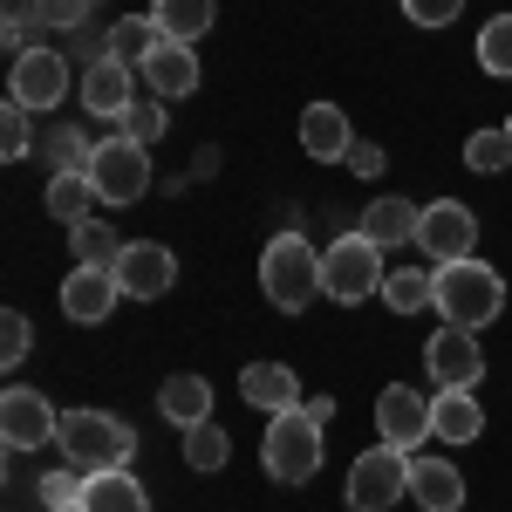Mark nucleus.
I'll return each instance as SVG.
<instances>
[{
    "instance_id": "1",
    "label": "nucleus",
    "mask_w": 512,
    "mask_h": 512,
    "mask_svg": "<svg viewBox=\"0 0 512 512\" xmlns=\"http://www.w3.org/2000/svg\"><path fill=\"white\" fill-rule=\"evenodd\" d=\"M62 458L76 465V472H130V451H137V431L110 417V410H62Z\"/></svg>"
},
{
    "instance_id": "2",
    "label": "nucleus",
    "mask_w": 512,
    "mask_h": 512,
    "mask_svg": "<svg viewBox=\"0 0 512 512\" xmlns=\"http://www.w3.org/2000/svg\"><path fill=\"white\" fill-rule=\"evenodd\" d=\"M260 294L274 301L280 315L315 308V294H321V253H315V239H301V233L267 239V253H260Z\"/></svg>"
},
{
    "instance_id": "3",
    "label": "nucleus",
    "mask_w": 512,
    "mask_h": 512,
    "mask_svg": "<svg viewBox=\"0 0 512 512\" xmlns=\"http://www.w3.org/2000/svg\"><path fill=\"white\" fill-rule=\"evenodd\" d=\"M444 321L458 328H485V321L506 315V280L492 274L485 260H444L437 267V301H431Z\"/></svg>"
},
{
    "instance_id": "4",
    "label": "nucleus",
    "mask_w": 512,
    "mask_h": 512,
    "mask_svg": "<svg viewBox=\"0 0 512 512\" xmlns=\"http://www.w3.org/2000/svg\"><path fill=\"white\" fill-rule=\"evenodd\" d=\"M383 246L369 233H342L335 246H321V301H369V294H383Z\"/></svg>"
},
{
    "instance_id": "5",
    "label": "nucleus",
    "mask_w": 512,
    "mask_h": 512,
    "mask_svg": "<svg viewBox=\"0 0 512 512\" xmlns=\"http://www.w3.org/2000/svg\"><path fill=\"white\" fill-rule=\"evenodd\" d=\"M260 458H267V478H280V485H301V478L321 472V424L308 417V403L301 410H280L274 424H267Z\"/></svg>"
},
{
    "instance_id": "6",
    "label": "nucleus",
    "mask_w": 512,
    "mask_h": 512,
    "mask_svg": "<svg viewBox=\"0 0 512 512\" xmlns=\"http://www.w3.org/2000/svg\"><path fill=\"white\" fill-rule=\"evenodd\" d=\"M89 178H96V192L103 205H137V198L151 192V151L137 144V137H103L96 144V164H89Z\"/></svg>"
},
{
    "instance_id": "7",
    "label": "nucleus",
    "mask_w": 512,
    "mask_h": 512,
    "mask_svg": "<svg viewBox=\"0 0 512 512\" xmlns=\"http://www.w3.org/2000/svg\"><path fill=\"white\" fill-rule=\"evenodd\" d=\"M403 492H410V451L376 444V451H362L349 465V506L355 512H390Z\"/></svg>"
},
{
    "instance_id": "8",
    "label": "nucleus",
    "mask_w": 512,
    "mask_h": 512,
    "mask_svg": "<svg viewBox=\"0 0 512 512\" xmlns=\"http://www.w3.org/2000/svg\"><path fill=\"white\" fill-rule=\"evenodd\" d=\"M424 369H431L437 390H478V376H485L478 328H458V321H444V328L431 335V349H424Z\"/></svg>"
},
{
    "instance_id": "9",
    "label": "nucleus",
    "mask_w": 512,
    "mask_h": 512,
    "mask_svg": "<svg viewBox=\"0 0 512 512\" xmlns=\"http://www.w3.org/2000/svg\"><path fill=\"white\" fill-rule=\"evenodd\" d=\"M417 246H424V260H472L478 253V219L472 205H458V198H431L424 205V226H417Z\"/></svg>"
},
{
    "instance_id": "10",
    "label": "nucleus",
    "mask_w": 512,
    "mask_h": 512,
    "mask_svg": "<svg viewBox=\"0 0 512 512\" xmlns=\"http://www.w3.org/2000/svg\"><path fill=\"white\" fill-rule=\"evenodd\" d=\"M62 431V410L48 403L41 390H14L0 396V437H7V451H41V444H55Z\"/></svg>"
},
{
    "instance_id": "11",
    "label": "nucleus",
    "mask_w": 512,
    "mask_h": 512,
    "mask_svg": "<svg viewBox=\"0 0 512 512\" xmlns=\"http://www.w3.org/2000/svg\"><path fill=\"white\" fill-rule=\"evenodd\" d=\"M7 103H21V110H55L62 96H69V55H55V48H28V55H14V76H7Z\"/></svg>"
},
{
    "instance_id": "12",
    "label": "nucleus",
    "mask_w": 512,
    "mask_h": 512,
    "mask_svg": "<svg viewBox=\"0 0 512 512\" xmlns=\"http://www.w3.org/2000/svg\"><path fill=\"white\" fill-rule=\"evenodd\" d=\"M110 274H117V287L130 301H158V294H171V280H178V260H171V246H158V239H130Z\"/></svg>"
},
{
    "instance_id": "13",
    "label": "nucleus",
    "mask_w": 512,
    "mask_h": 512,
    "mask_svg": "<svg viewBox=\"0 0 512 512\" xmlns=\"http://www.w3.org/2000/svg\"><path fill=\"white\" fill-rule=\"evenodd\" d=\"M376 431L396 451H424V437H431V403H424V390L390 383V390L376 396Z\"/></svg>"
},
{
    "instance_id": "14",
    "label": "nucleus",
    "mask_w": 512,
    "mask_h": 512,
    "mask_svg": "<svg viewBox=\"0 0 512 512\" xmlns=\"http://www.w3.org/2000/svg\"><path fill=\"white\" fill-rule=\"evenodd\" d=\"M82 103H89V117L123 123V110L137 103V69H130V62H117V55L89 62V69H82Z\"/></svg>"
},
{
    "instance_id": "15",
    "label": "nucleus",
    "mask_w": 512,
    "mask_h": 512,
    "mask_svg": "<svg viewBox=\"0 0 512 512\" xmlns=\"http://www.w3.org/2000/svg\"><path fill=\"white\" fill-rule=\"evenodd\" d=\"M123 301V287L110 267H76V274L62 280V315L82 321V328H96V321H110V308Z\"/></svg>"
},
{
    "instance_id": "16",
    "label": "nucleus",
    "mask_w": 512,
    "mask_h": 512,
    "mask_svg": "<svg viewBox=\"0 0 512 512\" xmlns=\"http://www.w3.org/2000/svg\"><path fill=\"white\" fill-rule=\"evenodd\" d=\"M239 396H246L253 410H267V417L308 403V396H301V376H294L287 362H246V369H239Z\"/></svg>"
},
{
    "instance_id": "17",
    "label": "nucleus",
    "mask_w": 512,
    "mask_h": 512,
    "mask_svg": "<svg viewBox=\"0 0 512 512\" xmlns=\"http://www.w3.org/2000/svg\"><path fill=\"white\" fill-rule=\"evenodd\" d=\"M410 499L424 512H458L465 506V472L451 465V458H424V451H410Z\"/></svg>"
},
{
    "instance_id": "18",
    "label": "nucleus",
    "mask_w": 512,
    "mask_h": 512,
    "mask_svg": "<svg viewBox=\"0 0 512 512\" xmlns=\"http://www.w3.org/2000/svg\"><path fill=\"white\" fill-rule=\"evenodd\" d=\"M137 76L151 82V96H164V103H171V96H192V89H198L192 41H158V48H151V62H144Z\"/></svg>"
},
{
    "instance_id": "19",
    "label": "nucleus",
    "mask_w": 512,
    "mask_h": 512,
    "mask_svg": "<svg viewBox=\"0 0 512 512\" xmlns=\"http://www.w3.org/2000/svg\"><path fill=\"white\" fill-rule=\"evenodd\" d=\"M301 151L315 164H335V158H349L355 151V137H349V117L335 110V103H308L301 110Z\"/></svg>"
},
{
    "instance_id": "20",
    "label": "nucleus",
    "mask_w": 512,
    "mask_h": 512,
    "mask_svg": "<svg viewBox=\"0 0 512 512\" xmlns=\"http://www.w3.org/2000/svg\"><path fill=\"white\" fill-rule=\"evenodd\" d=\"M478 431H485L478 390H437L431 396V437H444V444H472Z\"/></svg>"
},
{
    "instance_id": "21",
    "label": "nucleus",
    "mask_w": 512,
    "mask_h": 512,
    "mask_svg": "<svg viewBox=\"0 0 512 512\" xmlns=\"http://www.w3.org/2000/svg\"><path fill=\"white\" fill-rule=\"evenodd\" d=\"M417 226H424V205H410V198H376V205L362 212V233L376 239L383 253H390V246H417Z\"/></svg>"
},
{
    "instance_id": "22",
    "label": "nucleus",
    "mask_w": 512,
    "mask_h": 512,
    "mask_svg": "<svg viewBox=\"0 0 512 512\" xmlns=\"http://www.w3.org/2000/svg\"><path fill=\"white\" fill-rule=\"evenodd\" d=\"M96 205H103V192H96L89 171H55V178H48V219L82 226V219H96Z\"/></svg>"
},
{
    "instance_id": "23",
    "label": "nucleus",
    "mask_w": 512,
    "mask_h": 512,
    "mask_svg": "<svg viewBox=\"0 0 512 512\" xmlns=\"http://www.w3.org/2000/svg\"><path fill=\"white\" fill-rule=\"evenodd\" d=\"M158 410H164V424L192 431V424L212 417V383H205V376H171V383L158 390Z\"/></svg>"
},
{
    "instance_id": "24",
    "label": "nucleus",
    "mask_w": 512,
    "mask_h": 512,
    "mask_svg": "<svg viewBox=\"0 0 512 512\" xmlns=\"http://www.w3.org/2000/svg\"><path fill=\"white\" fill-rule=\"evenodd\" d=\"M82 512H151V492H144L130 472H89Z\"/></svg>"
},
{
    "instance_id": "25",
    "label": "nucleus",
    "mask_w": 512,
    "mask_h": 512,
    "mask_svg": "<svg viewBox=\"0 0 512 512\" xmlns=\"http://www.w3.org/2000/svg\"><path fill=\"white\" fill-rule=\"evenodd\" d=\"M151 21H158L164 41H198L212 21H219V0H158Z\"/></svg>"
},
{
    "instance_id": "26",
    "label": "nucleus",
    "mask_w": 512,
    "mask_h": 512,
    "mask_svg": "<svg viewBox=\"0 0 512 512\" xmlns=\"http://www.w3.org/2000/svg\"><path fill=\"white\" fill-rule=\"evenodd\" d=\"M158 41L164 35H158V21H151V14H123L117 28L103 35V55H117V62H130V69H144Z\"/></svg>"
},
{
    "instance_id": "27",
    "label": "nucleus",
    "mask_w": 512,
    "mask_h": 512,
    "mask_svg": "<svg viewBox=\"0 0 512 512\" xmlns=\"http://www.w3.org/2000/svg\"><path fill=\"white\" fill-rule=\"evenodd\" d=\"M383 301H390L396 315H424L437 301V267H396V274L383 280Z\"/></svg>"
},
{
    "instance_id": "28",
    "label": "nucleus",
    "mask_w": 512,
    "mask_h": 512,
    "mask_svg": "<svg viewBox=\"0 0 512 512\" xmlns=\"http://www.w3.org/2000/svg\"><path fill=\"white\" fill-rule=\"evenodd\" d=\"M226 458H233V437L219 431L212 417L185 431V465H192V472H226Z\"/></svg>"
},
{
    "instance_id": "29",
    "label": "nucleus",
    "mask_w": 512,
    "mask_h": 512,
    "mask_svg": "<svg viewBox=\"0 0 512 512\" xmlns=\"http://www.w3.org/2000/svg\"><path fill=\"white\" fill-rule=\"evenodd\" d=\"M69 253H76L82 267H117L123 239L103 226V219H82V226H69Z\"/></svg>"
},
{
    "instance_id": "30",
    "label": "nucleus",
    "mask_w": 512,
    "mask_h": 512,
    "mask_svg": "<svg viewBox=\"0 0 512 512\" xmlns=\"http://www.w3.org/2000/svg\"><path fill=\"white\" fill-rule=\"evenodd\" d=\"M41 151H48V164H55V171H89V164H96V144L82 137L76 123L48 130V137H41Z\"/></svg>"
},
{
    "instance_id": "31",
    "label": "nucleus",
    "mask_w": 512,
    "mask_h": 512,
    "mask_svg": "<svg viewBox=\"0 0 512 512\" xmlns=\"http://www.w3.org/2000/svg\"><path fill=\"white\" fill-rule=\"evenodd\" d=\"M478 69L485 76H512V14H492L478 28Z\"/></svg>"
},
{
    "instance_id": "32",
    "label": "nucleus",
    "mask_w": 512,
    "mask_h": 512,
    "mask_svg": "<svg viewBox=\"0 0 512 512\" xmlns=\"http://www.w3.org/2000/svg\"><path fill=\"white\" fill-rule=\"evenodd\" d=\"M465 164H472V171H506L512 164V130L506 123H499V130H472V137H465Z\"/></svg>"
},
{
    "instance_id": "33",
    "label": "nucleus",
    "mask_w": 512,
    "mask_h": 512,
    "mask_svg": "<svg viewBox=\"0 0 512 512\" xmlns=\"http://www.w3.org/2000/svg\"><path fill=\"white\" fill-rule=\"evenodd\" d=\"M117 130H123V137H137V144L151 151V144L164 137V96H137V103L123 110V123H117Z\"/></svg>"
},
{
    "instance_id": "34",
    "label": "nucleus",
    "mask_w": 512,
    "mask_h": 512,
    "mask_svg": "<svg viewBox=\"0 0 512 512\" xmlns=\"http://www.w3.org/2000/svg\"><path fill=\"white\" fill-rule=\"evenodd\" d=\"M82 492H89V472H76V465H62V472H48V478H41V512L82 506Z\"/></svg>"
},
{
    "instance_id": "35",
    "label": "nucleus",
    "mask_w": 512,
    "mask_h": 512,
    "mask_svg": "<svg viewBox=\"0 0 512 512\" xmlns=\"http://www.w3.org/2000/svg\"><path fill=\"white\" fill-rule=\"evenodd\" d=\"M28 117H35V110H21V103H7V110H0V158H7V164H21L28 151H35Z\"/></svg>"
},
{
    "instance_id": "36",
    "label": "nucleus",
    "mask_w": 512,
    "mask_h": 512,
    "mask_svg": "<svg viewBox=\"0 0 512 512\" xmlns=\"http://www.w3.org/2000/svg\"><path fill=\"white\" fill-rule=\"evenodd\" d=\"M28 342H35V335H28V315H0V362H7V369L28 362Z\"/></svg>"
},
{
    "instance_id": "37",
    "label": "nucleus",
    "mask_w": 512,
    "mask_h": 512,
    "mask_svg": "<svg viewBox=\"0 0 512 512\" xmlns=\"http://www.w3.org/2000/svg\"><path fill=\"white\" fill-rule=\"evenodd\" d=\"M403 14H410L417 28H451V21L465 14V0H403Z\"/></svg>"
},
{
    "instance_id": "38",
    "label": "nucleus",
    "mask_w": 512,
    "mask_h": 512,
    "mask_svg": "<svg viewBox=\"0 0 512 512\" xmlns=\"http://www.w3.org/2000/svg\"><path fill=\"white\" fill-rule=\"evenodd\" d=\"M35 21H41V28H62V35H76L82 21H89V0H41Z\"/></svg>"
},
{
    "instance_id": "39",
    "label": "nucleus",
    "mask_w": 512,
    "mask_h": 512,
    "mask_svg": "<svg viewBox=\"0 0 512 512\" xmlns=\"http://www.w3.org/2000/svg\"><path fill=\"white\" fill-rule=\"evenodd\" d=\"M342 164H349L355 178H376V171H383V151H376V144H355V151H349Z\"/></svg>"
},
{
    "instance_id": "40",
    "label": "nucleus",
    "mask_w": 512,
    "mask_h": 512,
    "mask_svg": "<svg viewBox=\"0 0 512 512\" xmlns=\"http://www.w3.org/2000/svg\"><path fill=\"white\" fill-rule=\"evenodd\" d=\"M62 512H82V506H62Z\"/></svg>"
},
{
    "instance_id": "41",
    "label": "nucleus",
    "mask_w": 512,
    "mask_h": 512,
    "mask_svg": "<svg viewBox=\"0 0 512 512\" xmlns=\"http://www.w3.org/2000/svg\"><path fill=\"white\" fill-rule=\"evenodd\" d=\"M506 130H512V117H506Z\"/></svg>"
}]
</instances>
